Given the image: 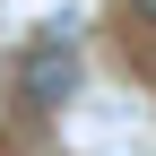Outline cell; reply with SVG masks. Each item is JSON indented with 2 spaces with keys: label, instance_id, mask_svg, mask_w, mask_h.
I'll return each instance as SVG.
<instances>
[{
  "label": "cell",
  "instance_id": "cell-2",
  "mask_svg": "<svg viewBox=\"0 0 156 156\" xmlns=\"http://www.w3.org/2000/svg\"><path fill=\"white\" fill-rule=\"evenodd\" d=\"M122 9H130V17H139V26H156V0H122Z\"/></svg>",
  "mask_w": 156,
  "mask_h": 156
},
{
  "label": "cell",
  "instance_id": "cell-1",
  "mask_svg": "<svg viewBox=\"0 0 156 156\" xmlns=\"http://www.w3.org/2000/svg\"><path fill=\"white\" fill-rule=\"evenodd\" d=\"M17 87H26V104H61V95L78 87V61H69L61 35H52V44H35L26 61H17Z\"/></svg>",
  "mask_w": 156,
  "mask_h": 156
}]
</instances>
